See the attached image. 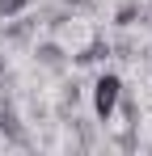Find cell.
Listing matches in <instances>:
<instances>
[{"label": "cell", "mask_w": 152, "mask_h": 156, "mask_svg": "<svg viewBox=\"0 0 152 156\" xmlns=\"http://www.w3.org/2000/svg\"><path fill=\"white\" fill-rule=\"evenodd\" d=\"M118 97H123V80L114 76V72H101V76L93 80V114H97L101 122H110V118H114Z\"/></svg>", "instance_id": "1"}, {"label": "cell", "mask_w": 152, "mask_h": 156, "mask_svg": "<svg viewBox=\"0 0 152 156\" xmlns=\"http://www.w3.org/2000/svg\"><path fill=\"white\" fill-rule=\"evenodd\" d=\"M0 135H4L13 148H30V135H25L21 118H17V110H13V101L0 105Z\"/></svg>", "instance_id": "2"}, {"label": "cell", "mask_w": 152, "mask_h": 156, "mask_svg": "<svg viewBox=\"0 0 152 156\" xmlns=\"http://www.w3.org/2000/svg\"><path fill=\"white\" fill-rule=\"evenodd\" d=\"M34 63H38V68H51V72H63V63H68V51H63V47H59V42H38V47H34Z\"/></svg>", "instance_id": "3"}, {"label": "cell", "mask_w": 152, "mask_h": 156, "mask_svg": "<svg viewBox=\"0 0 152 156\" xmlns=\"http://www.w3.org/2000/svg\"><path fill=\"white\" fill-rule=\"evenodd\" d=\"M139 17H144V4H139V0H123L118 13H114V26H118V30H131Z\"/></svg>", "instance_id": "4"}, {"label": "cell", "mask_w": 152, "mask_h": 156, "mask_svg": "<svg viewBox=\"0 0 152 156\" xmlns=\"http://www.w3.org/2000/svg\"><path fill=\"white\" fill-rule=\"evenodd\" d=\"M30 9V0H0V17H21Z\"/></svg>", "instance_id": "5"}, {"label": "cell", "mask_w": 152, "mask_h": 156, "mask_svg": "<svg viewBox=\"0 0 152 156\" xmlns=\"http://www.w3.org/2000/svg\"><path fill=\"white\" fill-rule=\"evenodd\" d=\"M97 0H68V9H93Z\"/></svg>", "instance_id": "6"}]
</instances>
